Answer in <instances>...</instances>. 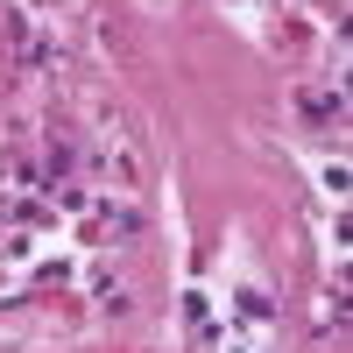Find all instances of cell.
Here are the masks:
<instances>
[{
  "label": "cell",
  "mask_w": 353,
  "mask_h": 353,
  "mask_svg": "<svg viewBox=\"0 0 353 353\" xmlns=\"http://www.w3.org/2000/svg\"><path fill=\"white\" fill-rule=\"evenodd\" d=\"M304 113H318V121H339L346 99H339V92H332V99H325V92H304Z\"/></svg>",
  "instance_id": "obj_1"
}]
</instances>
